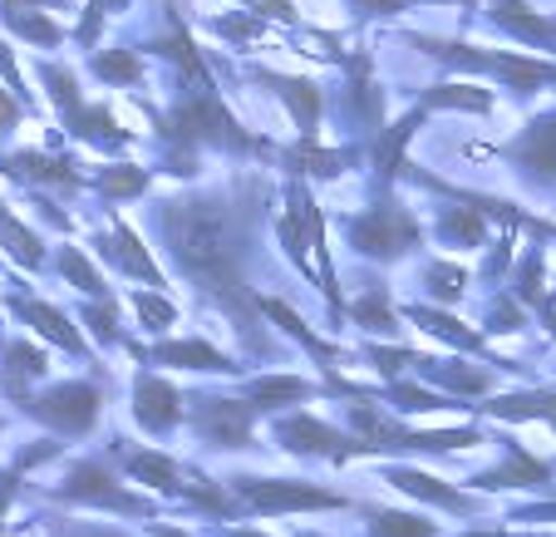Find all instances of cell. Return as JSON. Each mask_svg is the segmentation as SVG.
Wrapping results in <instances>:
<instances>
[{
  "instance_id": "obj_22",
  "label": "cell",
  "mask_w": 556,
  "mask_h": 537,
  "mask_svg": "<svg viewBox=\"0 0 556 537\" xmlns=\"http://www.w3.org/2000/svg\"><path fill=\"white\" fill-rule=\"evenodd\" d=\"M369 533L375 537H433L439 527H433L429 517H419V513H375Z\"/></svg>"
},
{
  "instance_id": "obj_13",
  "label": "cell",
  "mask_w": 556,
  "mask_h": 537,
  "mask_svg": "<svg viewBox=\"0 0 556 537\" xmlns=\"http://www.w3.org/2000/svg\"><path fill=\"white\" fill-rule=\"evenodd\" d=\"M148 360H157V365H178V370H217V375H231V370H237L222 350L202 346V340H168V346H157Z\"/></svg>"
},
{
  "instance_id": "obj_4",
  "label": "cell",
  "mask_w": 556,
  "mask_h": 537,
  "mask_svg": "<svg viewBox=\"0 0 556 537\" xmlns=\"http://www.w3.org/2000/svg\"><path fill=\"white\" fill-rule=\"evenodd\" d=\"M237 498L256 513H291V508H340L345 498L326 494L315 484H295V478H237Z\"/></svg>"
},
{
  "instance_id": "obj_37",
  "label": "cell",
  "mask_w": 556,
  "mask_h": 537,
  "mask_svg": "<svg viewBox=\"0 0 556 537\" xmlns=\"http://www.w3.org/2000/svg\"><path fill=\"white\" fill-rule=\"evenodd\" d=\"M74 537H124V533H74Z\"/></svg>"
},
{
  "instance_id": "obj_30",
  "label": "cell",
  "mask_w": 556,
  "mask_h": 537,
  "mask_svg": "<svg viewBox=\"0 0 556 537\" xmlns=\"http://www.w3.org/2000/svg\"><path fill=\"white\" fill-rule=\"evenodd\" d=\"M424 282H429V291L443 296V301H458V291H463V272H458V266H439V262H433L429 272H424Z\"/></svg>"
},
{
  "instance_id": "obj_34",
  "label": "cell",
  "mask_w": 556,
  "mask_h": 537,
  "mask_svg": "<svg viewBox=\"0 0 556 537\" xmlns=\"http://www.w3.org/2000/svg\"><path fill=\"white\" fill-rule=\"evenodd\" d=\"M242 5H256V11H262V15H271V21L295 25V5H291V0H242Z\"/></svg>"
},
{
  "instance_id": "obj_14",
  "label": "cell",
  "mask_w": 556,
  "mask_h": 537,
  "mask_svg": "<svg viewBox=\"0 0 556 537\" xmlns=\"http://www.w3.org/2000/svg\"><path fill=\"white\" fill-rule=\"evenodd\" d=\"M15 311H21L25 321H30L35 330H40L45 340H54V346H64V350H74V355H79V350H85V340H79V330L70 326V321L60 316V311H54V305H40V301H11Z\"/></svg>"
},
{
  "instance_id": "obj_3",
  "label": "cell",
  "mask_w": 556,
  "mask_h": 537,
  "mask_svg": "<svg viewBox=\"0 0 556 537\" xmlns=\"http://www.w3.org/2000/svg\"><path fill=\"white\" fill-rule=\"evenodd\" d=\"M21 404L35 414V420L54 424V429H64V434H85V429H94L104 395H99V385L70 379V385H54V390L35 395V400H21Z\"/></svg>"
},
{
  "instance_id": "obj_21",
  "label": "cell",
  "mask_w": 556,
  "mask_h": 537,
  "mask_svg": "<svg viewBox=\"0 0 556 537\" xmlns=\"http://www.w3.org/2000/svg\"><path fill=\"white\" fill-rule=\"evenodd\" d=\"M409 316H414V321H419V326H424V330H433V336L453 340V346H463V350H483V336H472V330H463V326H458V321L439 316V311H429V305H414Z\"/></svg>"
},
{
  "instance_id": "obj_33",
  "label": "cell",
  "mask_w": 556,
  "mask_h": 537,
  "mask_svg": "<svg viewBox=\"0 0 556 537\" xmlns=\"http://www.w3.org/2000/svg\"><path fill=\"white\" fill-rule=\"evenodd\" d=\"M389 400L400 404V410H433V404H439V395L414 390V385H394V390H389Z\"/></svg>"
},
{
  "instance_id": "obj_28",
  "label": "cell",
  "mask_w": 556,
  "mask_h": 537,
  "mask_svg": "<svg viewBox=\"0 0 556 537\" xmlns=\"http://www.w3.org/2000/svg\"><path fill=\"white\" fill-rule=\"evenodd\" d=\"M0 242H11V252L21 257L25 266H40V242L25 233V227L11 217V212H0Z\"/></svg>"
},
{
  "instance_id": "obj_40",
  "label": "cell",
  "mask_w": 556,
  "mask_h": 537,
  "mask_svg": "<svg viewBox=\"0 0 556 537\" xmlns=\"http://www.w3.org/2000/svg\"><path fill=\"white\" fill-rule=\"evenodd\" d=\"M157 537H182V533H173V527H157Z\"/></svg>"
},
{
  "instance_id": "obj_12",
  "label": "cell",
  "mask_w": 556,
  "mask_h": 537,
  "mask_svg": "<svg viewBox=\"0 0 556 537\" xmlns=\"http://www.w3.org/2000/svg\"><path fill=\"white\" fill-rule=\"evenodd\" d=\"M488 5H493V21L503 25V30H513L517 40H527V45H556V21H542V15H532L522 0H488Z\"/></svg>"
},
{
  "instance_id": "obj_23",
  "label": "cell",
  "mask_w": 556,
  "mask_h": 537,
  "mask_svg": "<svg viewBox=\"0 0 556 537\" xmlns=\"http://www.w3.org/2000/svg\"><path fill=\"white\" fill-rule=\"evenodd\" d=\"M89 70L99 74V79H109V85H138L143 79V64H138L134 50H114V54H99Z\"/></svg>"
},
{
  "instance_id": "obj_7",
  "label": "cell",
  "mask_w": 556,
  "mask_h": 537,
  "mask_svg": "<svg viewBox=\"0 0 556 537\" xmlns=\"http://www.w3.org/2000/svg\"><path fill=\"white\" fill-rule=\"evenodd\" d=\"M276 439H281V449H291V453H326V459L365 453L359 439H345V434H336L330 424L311 420V414H291V420H281L276 424Z\"/></svg>"
},
{
  "instance_id": "obj_27",
  "label": "cell",
  "mask_w": 556,
  "mask_h": 537,
  "mask_svg": "<svg viewBox=\"0 0 556 537\" xmlns=\"http://www.w3.org/2000/svg\"><path fill=\"white\" fill-rule=\"evenodd\" d=\"M94 183L109 192V198H138V192H148V173L143 168H104Z\"/></svg>"
},
{
  "instance_id": "obj_18",
  "label": "cell",
  "mask_w": 556,
  "mask_h": 537,
  "mask_svg": "<svg viewBox=\"0 0 556 537\" xmlns=\"http://www.w3.org/2000/svg\"><path fill=\"white\" fill-rule=\"evenodd\" d=\"M40 375H45V355H40V350L21 346V340H15V346H5V355H0V385H5V390L21 395L25 379H40Z\"/></svg>"
},
{
  "instance_id": "obj_15",
  "label": "cell",
  "mask_w": 556,
  "mask_h": 537,
  "mask_svg": "<svg viewBox=\"0 0 556 537\" xmlns=\"http://www.w3.org/2000/svg\"><path fill=\"white\" fill-rule=\"evenodd\" d=\"M389 484L404 488V494H414V498H429V503L448 508V513H468V508H472L468 498L453 494L448 484H439V478H429V474H414V469H394V474H389Z\"/></svg>"
},
{
  "instance_id": "obj_8",
  "label": "cell",
  "mask_w": 556,
  "mask_h": 537,
  "mask_svg": "<svg viewBox=\"0 0 556 537\" xmlns=\"http://www.w3.org/2000/svg\"><path fill=\"white\" fill-rule=\"evenodd\" d=\"M198 434H207L217 449H247L252 444V404L242 400H202Z\"/></svg>"
},
{
  "instance_id": "obj_41",
  "label": "cell",
  "mask_w": 556,
  "mask_h": 537,
  "mask_svg": "<svg viewBox=\"0 0 556 537\" xmlns=\"http://www.w3.org/2000/svg\"><path fill=\"white\" fill-rule=\"evenodd\" d=\"M231 537H262V533H231Z\"/></svg>"
},
{
  "instance_id": "obj_2",
  "label": "cell",
  "mask_w": 556,
  "mask_h": 537,
  "mask_svg": "<svg viewBox=\"0 0 556 537\" xmlns=\"http://www.w3.org/2000/svg\"><path fill=\"white\" fill-rule=\"evenodd\" d=\"M350 247L359 257H375V262H400L419 247V222H414L409 208L400 202H379V208L359 212V217H345Z\"/></svg>"
},
{
  "instance_id": "obj_29",
  "label": "cell",
  "mask_w": 556,
  "mask_h": 537,
  "mask_svg": "<svg viewBox=\"0 0 556 537\" xmlns=\"http://www.w3.org/2000/svg\"><path fill=\"white\" fill-rule=\"evenodd\" d=\"M134 305H138V316H143V326H148V330H163V326H173V321H178L173 301H163V296L138 291V296H134Z\"/></svg>"
},
{
  "instance_id": "obj_42",
  "label": "cell",
  "mask_w": 556,
  "mask_h": 537,
  "mask_svg": "<svg viewBox=\"0 0 556 537\" xmlns=\"http://www.w3.org/2000/svg\"><path fill=\"white\" fill-rule=\"evenodd\" d=\"M305 537H315V533H305Z\"/></svg>"
},
{
  "instance_id": "obj_9",
  "label": "cell",
  "mask_w": 556,
  "mask_h": 537,
  "mask_svg": "<svg viewBox=\"0 0 556 537\" xmlns=\"http://www.w3.org/2000/svg\"><path fill=\"white\" fill-rule=\"evenodd\" d=\"M134 420L143 424L148 434H168L173 424L182 420V404H178V390H173L168 379L157 375H138L134 379Z\"/></svg>"
},
{
  "instance_id": "obj_38",
  "label": "cell",
  "mask_w": 556,
  "mask_h": 537,
  "mask_svg": "<svg viewBox=\"0 0 556 537\" xmlns=\"http://www.w3.org/2000/svg\"><path fill=\"white\" fill-rule=\"evenodd\" d=\"M99 5H114V11H124V5H128V0H99Z\"/></svg>"
},
{
  "instance_id": "obj_39",
  "label": "cell",
  "mask_w": 556,
  "mask_h": 537,
  "mask_svg": "<svg viewBox=\"0 0 556 537\" xmlns=\"http://www.w3.org/2000/svg\"><path fill=\"white\" fill-rule=\"evenodd\" d=\"M468 537H517V533H468Z\"/></svg>"
},
{
  "instance_id": "obj_31",
  "label": "cell",
  "mask_w": 556,
  "mask_h": 537,
  "mask_svg": "<svg viewBox=\"0 0 556 537\" xmlns=\"http://www.w3.org/2000/svg\"><path fill=\"white\" fill-rule=\"evenodd\" d=\"M178 494H188V503L207 508V513H231V498L217 484H207V478H202V488H178Z\"/></svg>"
},
{
  "instance_id": "obj_1",
  "label": "cell",
  "mask_w": 556,
  "mask_h": 537,
  "mask_svg": "<svg viewBox=\"0 0 556 537\" xmlns=\"http://www.w3.org/2000/svg\"><path fill=\"white\" fill-rule=\"evenodd\" d=\"M266 198H271L266 178H237L217 192H182V198L153 202V227L182 282L212 305H222L256 350L266 346V336L256 330V296L242 276V257L256 242Z\"/></svg>"
},
{
  "instance_id": "obj_5",
  "label": "cell",
  "mask_w": 556,
  "mask_h": 537,
  "mask_svg": "<svg viewBox=\"0 0 556 537\" xmlns=\"http://www.w3.org/2000/svg\"><path fill=\"white\" fill-rule=\"evenodd\" d=\"M503 153L532 183H542V188H556V109H552V114H542V118H532V124H527L522 134H517L513 143L503 148Z\"/></svg>"
},
{
  "instance_id": "obj_10",
  "label": "cell",
  "mask_w": 556,
  "mask_h": 537,
  "mask_svg": "<svg viewBox=\"0 0 556 537\" xmlns=\"http://www.w3.org/2000/svg\"><path fill=\"white\" fill-rule=\"evenodd\" d=\"M94 247H99V257H104L109 266H118L124 276H143V282H153V286H163V266L153 262V257L138 247V237L128 233L124 222H118L114 233H104V237H94Z\"/></svg>"
},
{
  "instance_id": "obj_20",
  "label": "cell",
  "mask_w": 556,
  "mask_h": 537,
  "mask_svg": "<svg viewBox=\"0 0 556 537\" xmlns=\"http://www.w3.org/2000/svg\"><path fill=\"white\" fill-rule=\"evenodd\" d=\"M60 272L70 276V286H79L85 296H94V301H109V286H104V276L94 272V266L79 257V247H64L60 252Z\"/></svg>"
},
{
  "instance_id": "obj_25",
  "label": "cell",
  "mask_w": 556,
  "mask_h": 537,
  "mask_svg": "<svg viewBox=\"0 0 556 537\" xmlns=\"http://www.w3.org/2000/svg\"><path fill=\"white\" fill-rule=\"evenodd\" d=\"M0 21L11 25V30H21L25 40H35V45H60L64 40V30L54 21H45V15H25V11H0Z\"/></svg>"
},
{
  "instance_id": "obj_24",
  "label": "cell",
  "mask_w": 556,
  "mask_h": 537,
  "mask_svg": "<svg viewBox=\"0 0 556 537\" xmlns=\"http://www.w3.org/2000/svg\"><path fill=\"white\" fill-rule=\"evenodd\" d=\"M439 237H448V242H458V247H478L483 242V222H478V212L472 208H448Z\"/></svg>"
},
{
  "instance_id": "obj_36",
  "label": "cell",
  "mask_w": 556,
  "mask_h": 537,
  "mask_svg": "<svg viewBox=\"0 0 556 537\" xmlns=\"http://www.w3.org/2000/svg\"><path fill=\"white\" fill-rule=\"evenodd\" d=\"M11 498H15V478H0V508L11 503Z\"/></svg>"
},
{
  "instance_id": "obj_19",
  "label": "cell",
  "mask_w": 556,
  "mask_h": 537,
  "mask_svg": "<svg viewBox=\"0 0 556 537\" xmlns=\"http://www.w3.org/2000/svg\"><path fill=\"white\" fill-rule=\"evenodd\" d=\"M128 478L148 484V488H163V494H178V469H173V459H163V453H134V459H128Z\"/></svg>"
},
{
  "instance_id": "obj_17",
  "label": "cell",
  "mask_w": 556,
  "mask_h": 537,
  "mask_svg": "<svg viewBox=\"0 0 556 537\" xmlns=\"http://www.w3.org/2000/svg\"><path fill=\"white\" fill-rule=\"evenodd\" d=\"M546 478V464H536L532 453H522L517 444H507V459L503 469H493V474H483L478 484L483 488H517V484H542Z\"/></svg>"
},
{
  "instance_id": "obj_16",
  "label": "cell",
  "mask_w": 556,
  "mask_h": 537,
  "mask_svg": "<svg viewBox=\"0 0 556 537\" xmlns=\"http://www.w3.org/2000/svg\"><path fill=\"white\" fill-rule=\"evenodd\" d=\"M305 395H311V385H305V379H295V375H262V379H252V385H247V404H252V410L295 404V400H305Z\"/></svg>"
},
{
  "instance_id": "obj_32",
  "label": "cell",
  "mask_w": 556,
  "mask_h": 537,
  "mask_svg": "<svg viewBox=\"0 0 556 537\" xmlns=\"http://www.w3.org/2000/svg\"><path fill=\"white\" fill-rule=\"evenodd\" d=\"M85 326H94L99 340H124V336H118V326H114V301H99L94 311L85 316Z\"/></svg>"
},
{
  "instance_id": "obj_6",
  "label": "cell",
  "mask_w": 556,
  "mask_h": 537,
  "mask_svg": "<svg viewBox=\"0 0 556 537\" xmlns=\"http://www.w3.org/2000/svg\"><path fill=\"white\" fill-rule=\"evenodd\" d=\"M60 498H70V503H104V508H114V513H148V508H153L148 498L128 494L104 464H79L70 478H64Z\"/></svg>"
},
{
  "instance_id": "obj_11",
  "label": "cell",
  "mask_w": 556,
  "mask_h": 537,
  "mask_svg": "<svg viewBox=\"0 0 556 537\" xmlns=\"http://www.w3.org/2000/svg\"><path fill=\"white\" fill-rule=\"evenodd\" d=\"M262 85H271L276 95L291 104L295 124H301V138H315V114H320V89L305 85V79H291V74H271V70H256Z\"/></svg>"
},
{
  "instance_id": "obj_26",
  "label": "cell",
  "mask_w": 556,
  "mask_h": 537,
  "mask_svg": "<svg viewBox=\"0 0 556 537\" xmlns=\"http://www.w3.org/2000/svg\"><path fill=\"white\" fill-rule=\"evenodd\" d=\"M350 316H355L359 326H369V330H394V311H389L384 286H375V291H369L365 301L350 305Z\"/></svg>"
},
{
  "instance_id": "obj_35",
  "label": "cell",
  "mask_w": 556,
  "mask_h": 537,
  "mask_svg": "<svg viewBox=\"0 0 556 537\" xmlns=\"http://www.w3.org/2000/svg\"><path fill=\"white\" fill-rule=\"evenodd\" d=\"M15 118H21V109H15L11 99H5V89H0V128L11 134V128H15Z\"/></svg>"
}]
</instances>
